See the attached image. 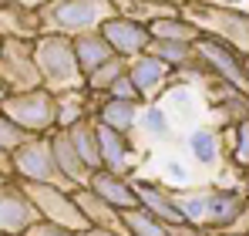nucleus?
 Returning a JSON list of instances; mask_svg holds the SVG:
<instances>
[{
    "label": "nucleus",
    "mask_w": 249,
    "mask_h": 236,
    "mask_svg": "<svg viewBox=\"0 0 249 236\" xmlns=\"http://www.w3.org/2000/svg\"><path fill=\"white\" fill-rule=\"evenodd\" d=\"M14 179L24 182V186H64L57 169H54V156H51V135H37V138H27L14 156Z\"/></svg>",
    "instance_id": "obj_7"
},
{
    "label": "nucleus",
    "mask_w": 249,
    "mask_h": 236,
    "mask_svg": "<svg viewBox=\"0 0 249 236\" xmlns=\"http://www.w3.org/2000/svg\"><path fill=\"white\" fill-rule=\"evenodd\" d=\"M105 98H115V101H135V105H142V98H138V91H135V84L128 81V75L115 81L111 88H108V95Z\"/></svg>",
    "instance_id": "obj_34"
},
{
    "label": "nucleus",
    "mask_w": 249,
    "mask_h": 236,
    "mask_svg": "<svg viewBox=\"0 0 249 236\" xmlns=\"http://www.w3.org/2000/svg\"><path fill=\"white\" fill-rule=\"evenodd\" d=\"M74 44V58H78V68H81V75H94L98 68H105L111 58H118L111 47H108V40L101 38V31H91V34H81V38L71 40Z\"/></svg>",
    "instance_id": "obj_19"
},
{
    "label": "nucleus",
    "mask_w": 249,
    "mask_h": 236,
    "mask_svg": "<svg viewBox=\"0 0 249 236\" xmlns=\"http://www.w3.org/2000/svg\"><path fill=\"white\" fill-rule=\"evenodd\" d=\"M118 226L128 236H172V226H165L162 219H155L152 213H145L142 206L138 209H128L118 216Z\"/></svg>",
    "instance_id": "obj_25"
},
{
    "label": "nucleus",
    "mask_w": 249,
    "mask_h": 236,
    "mask_svg": "<svg viewBox=\"0 0 249 236\" xmlns=\"http://www.w3.org/2000/svg\"><path fill=\"white\" fill-rule=\"evenodd\" d=\"M111 17H115L111 0H47L41 3V34L74 40L81 34L101 31V24Z\"/></svg>",
    "instance_id": "obj_1"
},
{
    "label": "nucleus",
    "mask_w": 249,
    "mask_h": 236,
    "mask_svg": "<svg viewBox=\"0 0 249 236\" xmlns=\"http://www.w3.org/2000/svg\"><path fill=\"white\" fill-rule=\"evenodd\" d=\"M0 84L7 95H24L44 88L37 64H34V44L31 40H3L0 47Z\"/></svg>",
    "instance_id": "obj_8"
},
{
    "label": "nucleus",
    "mask_w": 249,
    "mask_h": 236,
    "mask_svg": "<svg viewBox=\"0 0 249 236\" xmlns=\"http://www.w3.org/2000/svg\"><path fill=\"white\" fill-rule=\"evenodd\" d=\"M131 186H135L138 206H142L145 213H152L155 219H162L172 230L185 223L182 213H178V206H175V189H172V186H162V182H155V179H142V176H135Z\"/></svg>",
    "instance_id": "obj_14"
},
{
    "label": "nucleus",
    "mask_w": 249,
    "mask_h": 236,
    "mask_svg": "<svg viewBox=\"0 0 249 236\" xmlns=\"http://www.w3.org/2000/svg\"><path fill=\"white\" fill-rule=\"evenodd\" d=\"M138 128H142L148 138H165L168 132H172V118H168V112L162 108V101H155V105H145V108H142Z\"/></svg>",
    "instance_id": "obj_30"
},
{
    "label": "nucleus",
    "mask_w": 249,
    "mask_h": 236,
    "mask_svg": "<svg viewBox=\"0 0 249 236\" xmlns=\"http://www.w3.org/2000/svg\"><path fill=\"white\" fill-rule=\"evenodd\" d=\"M192 51L206 64L212 81H219V84H226V88H232L239 95H249V58H243L236 47H229L226 40H219V38L199 34L192 40Z\"/></svg>",
    "instance_id": "obj_4"
},
{
    "label": "nucleus",
    "mask_w": 249,
    "mask_h": 236,
    "mask_svg": "<svg viewBox=\"0 0 249 236\" xmlns=\"http://www.w3.org/2000/svg\"><path fill=\"white\" fill-rule=\"evenodd\" d=\"M41 223L27 189L17 179H7L0 186V236H27Z\"/></svg>",
    "instance_id": "obj_9"
},
{
    "label": "nucleus",
    "mask_w": 249,
    "mask_h": 236,
    "mask_svg": "<svg viewBox=\"0 0 249 236\" xmlns=\"http://www.w3.org/2000/svg\"><path fill=\"white\" fill-rule=\"evenodd\" d=\"M162 98H165V105H162L165 112H178V115H189V112H192V88L182 84V81L172 84Z\"/></svg>",
    "instance_id": "obj_33"
},
{
    "label": "nucleus",
    "mask_w": 249,
    "mask_h": 236,
    "mask_svg": "<svg viewBox=\"0 0 249 236\" xmlns=\"http://www.w3.org/2000/svg\"><path fill=\"white\" fill-rule=\"evenodd\" d=\"M54 105H57V132H68V128H74L78 121L94 118L98 98H94L88 88H74V91L54 95Z\"/></svg>",
    "instance_id": "obj_17"
},
{
    "label": "nucleus",
    "mask_w": 249,
    "mask_h": 236,
    "mask_svg": "<svg viewBox=\"0 0 249 236\" xmlns=\"http://www.w3.org/2000/svg\"><path fill=\"white\" fill-rule=\"evenodd\" d=\"M0 176L3 179H14V165H10V156L7 152H0Z\"/></svg>",
    "instance_id": "obj_37"
},
{
    "label": "nucleus",
    "mask_w": 249,
    "mask_h": 236,
    "mask_svg": "<svg viewBox=\"0 0 249 236\" xmlns=\"http://www.w3.org/2000/svg\"><path fill=\"white\" fill-rule=\"evenodd\" d=\"M68 138H71L74 152L81 156V162L88 165V172H98L101 169V149H98V125H94V118L78 121L74 128H68Z\"/></svg>",
    "instance_id": "obj_20"
},
{
    "label": "nucleus",
    "mask_w": 249,
    "mask_h": 236,
    "mask_svg": "<svg viewBox=\"0 0 249 236\" xmlns=\"http://www.w3.org/2000/svg\"><path fill=\"white\" fill-rule=\"evenodd\" d=\"M0 47H3V38H0Z\"/></svg>",
    "instance_id": "obj_41"
},
{
    "label": "nucleus",
    "mask_w": 249,
    "mask_h": 236,
    "mask_svg": "<svg viewBox=\"0 0 249 236\" xmlns=\"http://www.w3.org/2000/svg\"><path fill=\"white\" fill-rule=\"evenodd\" d=\"M0 115H7L17 128H24L27 135H51L57 132V105L54 95L47 88H34L24 95H7L0 105Z\"/></svg>",
    "instance_id": "obj_5"
},
{
    "label": "nucleus",
    "mask_w": 249,
    "mask_h": 236,
    "mask_svg": "<svg viewBox=\"0 0 249 236\" xmlns=\"http://www.w3.org/2000/svg\"><path fill=\"white\" fill-rule=\"evenodd\" d=\"M124 71H128V61H124V58H111L105 68H98L94 75H88V78H84V88H88L94 98H105V95H108V88L122 78Z\"/></svg>",
    "instance_id": "obj_28"
},
{
    "label": "nucleus",
    "mask_w": 249,
    "mask_h": 236,
    "mask_svg": "<svg viewBox=\"0 0 249 236\" xmlns=\"http://www.w3.org/2000/svg\"><path fill=\"white\" fill-rule=\"evenodd\" d=\"M71 196H74V202H78V209H81V216H84V223H88L91 230H118V213H115L111 206H105L94 193L74 189Z\"/></svg>",
    "instance_id": "obj_21"
},
{
    "label": "nucleus",
    "mask_w": 249,
    "mask_h": 236,
    "mask_svg": "<svg viewBox=\"0 0 249 236\" xmlns=\"http://www.w3.org/2000/svg\"><path fill=\"white\" fill-rule=\"evenodd\" d=\"M124 75H128V81H131V84H135V91H138L142 105H155V101H159V98L168 91V81L175 78L165 64H162L159 58H152L148 51H145L142 58H131Z\"/></svg>",
    "instance_id": "obj_12"
},
{
    "label": "nucleus",
    "mask_w": 249,
    "mask_h": 236,
    "mask_svg": "<svg viewBox=\"0 0 249 236\" xmlns=\"http://www.w3.org/2000/svg\"><path fill=\"white\" fill-rule=\"evenodd\" d=\"M34 64H37L41 84L51 95H64V91L84 88V75L78 68V58H74V44L68 38L41 34L34 40Z\"/></svg>",
    "instance_id": "obj_3"
},
{
    "label": "nucleus",
    "mask_w": 249,
    "mask_h": 236,
    "mask_svg": "<svg viewBox=\"0 0 249 236\" xmlns=\"http://www.w3.org/2000/svg\"><path fill=\"white\" fill-rule=\"evenodd\" d=\"M27 138H34V135H27L24 128H17L14 121L7 115H0V152H7V156H14Z\"/></svg>",
    "instance_id": "obj_31"
},
{
    "label": "nucleus",
    "mask_w": 249,
    "mask_h": 236,
    "mask_svg": "<svg viewBox=\"0 0 249 236\" xmlns=\"http://www.w3.org/2000/svg\"><path fill=\"white\" fill-rule=\"evenodd\" d=\"M84 236H128V233H122V226H118V230H88Z\"/></svg>",
    "instance_id": "obj_38"
},
{
    "label": "nucleus",
    "mask_w": 249,
    "mask_h": 236,
    "mask_svg": "<svg viewBox=\"0 0 249 236\" xmlns=\"http://www.w3.org/2000/svg\"><path fill=\"white\" fill-rule=\"evenodd\" d=\"M212 98H215V112L226 118L229 128L249 121V95H239V91H232V88L212 81Z\"/></svg>",
    "instance_id": "obj_22"
},
{
    "label": "nucleus",
    "mask_w": 249,
    "mask_h": 236,
    "mask_svg": "<svg viewBox=\"0 0 249 236\" xmlns=\"http://www.w3.org/2000/svg\"><path fill=\"white\" fill-rule=\"evenodd\" d=\"M0 38L34 44L41 38V3H34V0H0Z\"/></svg>",
    "instance_id": "obj_10"
},
{
    "label": "nucleus",
    "mask_w": 249,
    "mask_h": 236,
    "mask_svg": "<svg viewBox=\"0 0 249 236\" xmlns=\"http://www.w3.org/2000/svg\"><path fill=\"white\" fill-rule=\"evenodd\" d=\"M165 176H168V182H175V186H185L189 182V172H185V165L178 158H168L165 162Z\"/></svg>",
    "instance_id": "obj_35"
},
{
    "label": "nucleus",
    "mask_w": 249,
    "mask_h": 236,
    "mask_svg": "<svg viewBox=\"0 0 249 236\" xmlns=\"http://www.w3.org/2000/svg\"><path fill=\"white\" fill-rule=\"evenodd\" d=\"M175 206L182 213V219L189 226H199L206 230V193H185V189H175Z\"/></svg>",
    "instance_id": "obj_29"
},
{
    "label": "nucleus",
    "mask_w": 249,
    "mask_h": 236,
    "mask_svg": "<svg viewBox=\"0 0 249 236\" xmlns=\"http://www.w3.org/2000/svg\"><path fill=\"white\" fill-rule=\"evenodd\" d=\"M182 17L209 38L226 40L249 58V7L246 3H182Z\"/></svg>",
    "instance_id": "obj_2"
},
{
    "label": "nucleus",
    "mask_w": 249,
    "mask_h": 236,
    "mask_svg": "<svg viewBox=\"0 0 249 236\" xmlns=\"http://www.w3.org/2000/svg\"><path fill=\"white\" fill-rule=\"evenodd\" d=\"M27 236H81V233L64 230V226H54V223H44V219H41V223H37V226H34Z\"/></svg>",
    "instance_id": "obj_36"
},
{
    "label": "nucleus",
    "mask_w": 249,
    "mask_h": 236,
    "mask_svg": "<svg viewBox=\"0 0 249 236\" xmlns=\"http://www.w3.org/2000/svg\"><path fill=\"white\" fill-rule=\"evenodd\" d=\"M215 236H232V233H215Z\"/></svg>",
    "instance_id": "obj_39"
},
{
    "label": "nucleus",
    "mask_w": 249,
    "mask_h": 236,
    "mask_svg": "<svg viewBox=\"0 0 249 236\" xmlns=\"http://www.w3.org/2000/svg\"><path fill=\"white\" fill-rule=\"evenodd\" d=\"M145 105H135V101H115V98H98V108H94V121L118 132V135H131L138 128V118H142Z\"/></svg>",
    "instance_id": "obj_18"
},
{
    "label": "nucleus",
    "mask_w": 249,
    "mask_h": 236,
    "mask_svg": "<svg viewBox=\"0 0 249 236\" xmlns=\"http://www.w3.org/2000/svg\"><path fill=\"white\" fill-rule=\"evenodd\" d=\"M84 189H88V193H94L105 206H111L118 216L128 213V209H138V196H135L131 179L115 176V172H108V169L91 172V179H88V186H84Z\"/></svg>",
    "instance_id": "obj_15"
},
{
    "label": "nucleus",
    "mask_w": 249,
    "mask_h": 236,
    "mask_svg": "<svg viewBox=\"0 0 249 236\" xmlns=\"http://www.w3.org/2000/svg\"><path fill=\"white\" fill-rule=\"evenodd\" d=\"M185 145H189V156L196 158L199 165H215L219 156H222L219 135H215L212 128H192L189 138H185Z\"/></svg>",
    "instance_id": "obj_26"
},
{
    "label": "nucleus",
    "mask_w": 249,
    "mask_h": 236,
    "mask_svg": "<svg viewBox=\"0 0 249 236\" xmlns=\"http://www.w3.org/2000/svg\"><path fill=\"white\" fill-rule=\"evenodd\" d=\"M148 54L159 58L172 75H178L182 68H189V64L196 61L192 44H182V40H152V44H148Z\"/></svg>",
    "instance_id": "obj_24"
},
{
    "label": "nucleus",
    "mask_w": 249,
    "mask_h": 236,
    "mask_svg": "<svg viewBox=\"0 0 249 236\" xmlns=\"http://www.w3.org/2000/svg\"><path fill=\"white\" fill-rule=\"evenodd\" d=\"M51 156H54V169H57L64 189H84L88 186L91 172H88V165L81 162V156L74 152L68 132H51Z\"/></svg>",
    "instance_id": "obj_16"
},
{
    "label": "nucleus",
    "mask_w": 249,
    "mask_h": 236,
    "mask_svg": "<svg viewBox=\"0 0 249 236\" xmlns=\"http://www.w3.org/2000/svg\"><path fill=\"white\" fill-rule=\"evenodd\" d=\"M249 193L239 186H219L206 189V230L226 233L229 226H236V219L246 213Z\"/></svg>",
    "instance_id": "obj_11"
},
{
    "label": "nucleus",
    "mask_w": 249,
    "mask_h": 236,
    "mask_svg": "<svg viewBox=\"0 0 249 236\" xmlns=\"http://www.w3.org/2000/svg\"><path fill=\"white\" fill-rule=\"evenodd\" d=\"M229 156H232V165L236 169L249 172V121L232 128V152Z\"/></svg>",
    "instance_id": "obj_32"
},
{
    "label": "nucleus",
    "mask_w": 249,
    "mask_h": 236,
    "mask_svg": "<svg viewBox=\"0 0 249 236\" xmlns=\"http://www.w3.org/2000/svg\"><path fill=\"white\" fill-rule=\"evenodd\" d=\"M178 10H182V3H142V0H118L115 3V14H122L135 24H145V27L162 20V17H175Z\"/></svg>",
    "instance_id": "obj_23"
},
{
    "label": "nucleus",
    "mask_w": 249,
    "mask_h": 236,
    "mask_svg": "<svg viewBox=\"0 0 249 236\" xmlns=\"http://www.w3.org/2000/svg\"><path fill=\"white\" fill-rule=\"evenodd\" d=\"M148 38L152 40H182V44H192V40L199 38V31L182 17V10L175 14V17H162V20H155V24H148Z\"/></svg>",
    "instance_id": "obj_27"
},
{
    "label": "nucleus",
    "mask_w": 249,
    "mask_h": 236,
    "mask_svg": "<svg viewBox=\"0 0 249 236\" xmlns=\"http://www.w3.org/2000/svg\"><path fill=\"white\" fill-rule=\"evenodd\" d=\"M3 182H7V179H3V176H0V186H3Z\"/></svg>",
    "instance_id": "obj_40"
},
{
    "label": "nucleus",
    "mask_w": 249,
    "mask_h": 236,
    "mask_svg": "<svg viewBox=\"0 0 249 236\" xmlns=\"http://www.w3.org/2000/svg\"><path fill=\"white\" fill-rule=\"evenodd\" d=\"M101 38L108 40V47H111L118 58H124V61L142 58V54L148 51V44H152L148 27H145V24L128 20V17H122V14H115L111 20H105V24H101Z\"/></svg>",
    "instance_id": "obj_13"
},
{
    "label": "nucleus",
    "mask_w": 249,
    "mask_h": 236,
    "mask_svg": "<svg viewBox=\"0 0 249 236\" xmlns=\"http://www.w3.org/2000/svg\"><path fill=\"white\" fill-rule=\"evenodd\" d=\"M24 186V182H20ZM27 189V196L34 202V209H37V216H41L44 223H54V226H64V230H74V233H88L91 226L84 223L81 209H78V202H74V189H64V186H24Z\"/></svg>",
    "instance_id": "obj_6"
}]
</instances>
